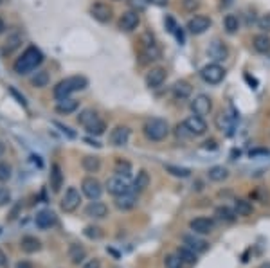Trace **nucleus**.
I'll use <instances>...</instances> for the list:
<instances>
[{"label": "nucleus", "mask_w": 270, "mask_h": 268, "mask_svg": "<svg viewBox=\"0 0 270 268\" xmlns=\"http://www.w3.org/2000/svg\"><path fill=\"white\" fill-rule=\"evenodd\" d=\"M56 126L60 128V130H62V132L65 133L67 137H70V139H74V137H76V133H74L68 126H63V124H60V122H56Z\"/></svg>", "instance_id": "nucleus-51"}, {"label": "nucleus", "mask_w": 270, "mask_h": 268, "mask_svg": "<svg viewBox=\"0 0 270 268\" xmlns=\"http://www.w3.org/2000/svg\"><path fill=\"white\" fill-rule=\"evenodd\" d=\"M148 185H150V175L146 173L144 169H140L139 173H137V177H135L132 189H134V193H142Z\"/></svg>", "instance_id": "nucleus-30"}, {"label": "nucleus", "mask_w": 270, "mask_h": 268, "mask_svg": "<svg viewBox=\"0 0 270 268\" xmlns=\"http://www.w3.org/2000/svg\"><path fill=\"white\" fill-rule=\"evenodd\" d=\"M81 164H83L85 171H89V173H96V171H99V168H101L99 157H94V155H87Z\"/></svg>", "instance_id": "nucleus-33"}, {"label": "nucleus", "mask_w": 270, "mask_h": 268, "mask_svg": "<svg viewBox=\"0 0 270 268\" xmlns=\"http://www.w3.org/2000/svg\"><path fill=\"white\" fill-rule=\"evenodd\" d=\"M175 34H177L178 43H180V45H184V42H186V40H184V32H182L180 27H177V31H175Z\"/></svg>", "instance_id": "nucleus-54"}, {"label": "nucleus", "mask_w": 270, "mask_h": 268, "mask_svg": "<svg viewBox=\"0 0 270 268\" xmlns=\"http://www.w3.org/2000/svg\"><path fill=\"white\" fill-rule=\"evenodd\" d=\"M140 42H142V53H144L146 58L148 60H159L161 58V49H159V45H157V42L153 40L151 34L146 32Z\"/></svg>", "instance_id": "nucleus-16"}, {"label": "nucleus", "mask_w": 270, "mask_h": 268, "mask_svg": "<svg viewBox=\"0 0 270 268\" xmlns=\"http://www.w3.org/2000/svg\"><path fill=\"white\" fill-rule=\"evenodd\" d=\"M213 26V20L209 18V16H203V15H197L193 16V18H189V22H187V31L191 32V34H203V32L207 31L209 27Z\"/></svg>", "instance_id": "nucleus-9"}, {"label": "nucleus", "mask_w": 270, "mask_h": 268, "mask_svg": "<svg viewBox=\"0 0 270 268\" xmlns=\"http://www.w3.org/2000/svg\"><path fill=\"white\" fill-rule=\"evenodd\" d=\"M202 149H207V151H214V149H218V144H216V141H214V139H209V141H205L202 144Z\"/></svg>", "instance_id": "nucleus-49"}, {"label": "nucleus", "mask_w": 270, "mask_h": 268, "mask_svg": "<svg viewBox=\"0 0 270 268\" xmlns=\"http://www.w3.org/2000/svg\"><path fill=\"white\" fill-rule=\"evenodd\" d=\"M43 61V54L40 49L36 47H27L22 56L15 61V72L16 74H29L31 70L38 67Z\"/></svg>", "instance_id": "nucleus-1"}, {"label": "nucleus", "mask_w": 270, "mask_h": 268, "mask_svg": "<svg viewBox=\"0 0 270 268\" xmlns=\"http://www.w3.org/2000/svg\"><path fill=\"white\" fill-rule=\"evenodd\" d=\"M234 210H236V214L238 216H250L252 212H254V207H252V204L247 200H236L234 202Z\"/></svg>", "instance_id": "nucleus-32"}, {"label": "nucleus", "mask_w": 270, "mask_h": 268, "mask_svg": "<svg viewBox=\"0 0 270 268\" xmlns=\"http://www.w3.org/2000/svg\"><path fill=\"white\" fill-rule=\"evenodd\" d=\"M184 124H186V128L189 130V133H191L193 137H202L207 133V122L203 121V117L200 116H189L184 121Z\"/></svg>", "instance_id": "nucleus-10"}, {"label": "nucleus", "mask_w": 270, "mask_h": 268, "mask_svg": "<svg viewBox=\"0 0 270 268\" xmlns=\"http://www.w3.org/2000/svg\"><path fill=\"white\" fill-rule=\"evenodd\" d=\"M85 214L89 216V218H94V220H101L104 216L108 214V207L103 204V202H98L94 200L87 205V209H85Z\"/></svg>", "instance_id": "nucleus-19"}, {"label": "nucleus", "mask_w": 270, "mask_h": 268, "mask_svg": "<svg viewBox=\"0 0 270 268\" xmlns=\"http://www.w3.org/2000/svg\"><path fill=\"white\" fill-rule=\"evenodd\" d=\"M198 5H200V2H198V0H184V9H186V11L198 9Z\"/></svg>", "instance_id": "nucleus-50"}, {"label": "nucleus", "mask_w": 270, "mask_h": 268, "mask_svg": "<svg viewBox=\"0 0 270 268\" xmlns=\"http://www.w3.org/2000/svg\"><path fill=\"white\" fill-rule=\"evenodd\" d=\"M224 29L229 32V34H234V32H238L239 29V20L236 15H227L224 18Z\"/></svg>", "instance_id": "nucleus-35"}, {"label": "nucleus", "mask_w": 270, "mask_h": 268, "mask_svg": "<svg viewBox=\"0 0 270 268\" xmlns=\"http://www.w3.org/2000/svg\"><path fill=\"white\" fill-rule=\"evenodd\" d=\"M114 169L119 177H126V179H128L132 175V164L128 162V160H123V158H117V160H115Z\"/></svg>", "instance_id": "nucleus-34"}, {"label": "nucleus", "mask_w": 270, "mask_h": 268, "mask_svg": "<svg viewBox=\"0 0 270 268\" xmlns=\"http://www.w3.org/2000/svg\"><path fill=\"white\" fill-rule=\"evenodd\" d=\"M106 191H108L112 196H121V195H126V193H130L132 187L128 184V180L126 177H119V175H114V177H110L106 180Z\"/></svg>", "instance_id": "nucleus-5"}, {"label": "nucleus", "mask_w": 270, "mask_h": 268, "mask_svg": "<svg viewBox=\"0 0 270 268\" xmlns=\"http://www.w3.org/2000/svg\"><path fill=\"white\" fill-rule=\"evenodd\" d=\"M177 137H178V139H189V137H193L191 133H189V130L186 128V124H184V122L177 126Z\"/></svg>", "instance_id": "nucleus-47"}, {"label": "nucleus", "mask_w": 270, "mask_h": 268, "mask_svg": "<svg viewBox=\"0 0 270 268\" xmlns=\"http://www.w3.org/2000/svg\"><path fill=\"white\" fill-rule=\"evenodd\" d=\"M0 267L4 268V267H7V258H5V254L0 250Z\"/></svg>", "instance_id": "nucleus-58"}, {"label": "nucleus", "mask_w": 270, "mask_h": 268, "mask_svg": "<svg viewBox=\"0 0 270 268\" xmlns=\"http://www.w3.org/2000/svg\"><path fill=\"white\" fill-rule=\"evenodd\" d=\"M258 27H260L263 32H270V13H265V15L260 16V20H258Z\"/></svg>", "instance_id": "nucleus-45"}, {"label": "nucleus", "mask_w": 270, "mask_h": 268, "mask_svg": "<svg viewBox=\"0 0 270 268\" xmlns=\"http://www.w3.org/2000/svg\"><path fill=\"white\" fill-rule=\"evenodd\" d=\"M168 2H169V0H150V4H155V5H159V7L168 5Z\"/></svg>", "instance_id": "nucleus-57"}, {"label": "nucleus", "mask_w": 270, "mask_h": 268, "mask_svg": "<svg viewBox=\"0 0 270 268\" xmlns=\"http://www.w3.org/2000/svg\"><path fill=\"white\" fill-rule=\"evenodd\" d=\"M164 81H166V68L155 67L146 74V87H150V89H159Z\"/></svg>", "instance_id": "nucleus-18"}, {"label": "nucleus", "mask_w": 270, "mask_h": 268, "mask_svg": "<svg viewBox=\"0 0 270 268\" xmlns=\"http://www.w3.org/2000/svg\"><path fill=\"white\" fill-rule=\"evenodd\" d=\"M207 54H209V58L213 60L214 63H220V61L227 60L229 49H227V45H225L224 42H220V40H213V42L209 43Z\"/></svg>", "instance_id": "nucleus-13"}, {"label": "nucleus", "mask_w": 270, "mask_h": 268, "mask_svg": "<svg viewBox=\"0 0 270 268\" xmlns=\"http://www.w3.org/2000/svg\"><path fill=\"white\" fill-rule=\"evenodd\" d=\"M193 92V87L187 81H184V79H180V81H177V83L173 85V95L177 97V99H187L189 95H191Z\"/></svg>", "instance_id": "nucleus-26"}, {"label": "nucleus", "mask_w": 270, "mask_h": 268, "mask_svg": "<svg viewBox=\"0 0 270 268\" xmlns=\"http://www.w3.org/2000/svg\"><path fill=\"white\" fill-rule=\"evenodd\" d=\"M166 26L169 27V29H168L169 32H175V31H177V24H175V20H173L171 16H168V18H166Z\"/></svg>", "instance_id": "nucleus-53"}, {"label": "nucleus", "mask_w": 270, "mask_h": 268, "mask_svg": "<svg viewBox=\"0 0 270 268\" xmlns=\"http://www.w3.org/2000/svg\"><path fill=\"white\" fill-rule=\"evenodd\" d=\"M269 149H254V151H250V157H258V155H269Z\"/></svg>", "instance_id": "nucleus-55"}, {"label": "nucleus", "mask_w": 270, "mask_h": 268, "mask_svg": "<svg viewBox=\"0 0 270 268\" xmlns=\"http://www.w3.org/2000/svg\"><path fill=\"white\" fill-rule=\"evenodd\" d=\"M68 258H70V261H72L74 265L83 263L85 258H87V250H85L79 243H72V245L68 247Z\"/></svg>", "instance_id": "nucleus-27"}, {"label": "nucleus", "mask_w": 270, "mask_h": 268, "mask_svg": "<svg viewBox=\"0 0 270 268\" xmlns=\"http://www.w3.org/2000/svg\"><path fill=\"white\" fill-rule=\"evenodd\" d=\"M31 83L34 85V87H38V89H43V87H47V85H49V74H47L45 70H42V72H36V76L31 79Z\"/></svg>", "instance_id": "nucleus-41"}, {"label": "nucleus", "mask_w": 270, "mask_h": 268, "mask_svg": "<svg viewBox=\"0 0 270 268\" xmlns=\"http://www.w3.org/2000/svg\"><path fill=\"white\" fill-rule=\"evenodd\" d=\"M11 94H13V95H16V99H18V103H20V105H24V106H26V99H24V97H22V95H18V92H16L15 89H11Z\"/></svg>", "instance_id": "nucleus-56"}, {"label": "nucleus", "mask_w": 270, "mask_h": 268, "mask_svg": "<svg viewBox=\"0 0 270 268\" xmlns=\"http://www.w3.org/2000/svg\"><path fill=\"white\" fill-rule=\"evenodd\" d=\"M207 177L211 182H224L229 179V169L224 166H213V168L207 171Z\"/></svg>", "instance_id": "nucleus-31"}, {"label": "nucleus", "mask_w": 270, "mask_h": 268, "mask_svg": "<svg viewBox=\"0 0 270 268\" xmlns=\"http://www.w3.org/2000/svg\"><path fill=\"white\" fill-rule=\"evenodd\" d=\"M4 153H5V146H4V144H2V142H0V157H2Z\"/></svg>", "instance_id": "nucleus-61"}, {"label": "nucleus", "mask_w": 270, "mask_h": 268, "mask_svg": "<svg viewBox=\"0 0 270 268\" xmlns=\"http://www.w3.org/2000/svg\"><path fill=\"white\" fill-rule=\"evenodd\" d=\"M81 191H83V195L89 198V200H99L101 195H103V185L99 182L98 179H94V177H87V179L81 182Z\"/></svg>", "instance_id": "nucleus-6"}, {"label": "nucleus", "mask_w": 270, "mask_h": 268, "mask_svg": "<svg viewBox=\"0 0 270 268\" xmlns=\"http://www.w3.org/2000/svg\"><path fill=\"white\" fill-rule=\"evenodd\" d=\"M78 101L72 99V97H65V99H60L56 103V112L63 114V116H68V114H72V112L78 110Z\"/></svg>", "instance_id": "nucleus-24"}, {"label": "nucleus", "mask_w": 270, "mask_h": 268, "mask_svg": "<svg viewBox=\"0 0 270 268\" xmlns=\"http://www.w3.org/2000/svg\"><path fill=\"white\" fill-rule=\"evenodd\" d=\"M214 227H216L214 220L205 218V216H200V218H195V220L189 221V229H191V232L200 234V236H207V234L214 232Z\"/></svg>", "instance_id": "nucleus-8"}, {"label": "nucleus", "mask_w": 270, "mask_h": 268, "mask_svg": "<svg viewBox=\"0 0 270 268\" xmlns=\"http://www.w3.org/2000/svg\"><path fill=\"white\" fill-rule=\"evenodd\" d=\"M96 119H99L98 117V114L94 110H90V108H87V110H83L81 114H79V117H78V121H79V124H83V126H89L90 122H94Z\"/></svg>", "instance_id": "nucleus-39"}, {"label": "nucleus", "mask_w": 270, "mask_h": 268, "mask_svg": "<svg viewBox=\"0 0 270 268\" xmlns=\"http://www.w3.org/2000/svg\"><path fill=\"white\" fill-rule=\"evenodd\" d=\"M9 200H11L9 191L2 189V187H0V207H2V205H5V204H9Z\"/></svg>", "instance_id": "nucleus-48"}, {"label": "nucleus", "mask_w": 270, "mask_h": 268, "mask_svg": "<svg viewBox=\"0 0 270 268\" xmlns=\"http://www.w3.org/2000/svg\"><path fill=\"white\" fill-rule=\"evenodd\" d=\"M142 132H144L146 139L153 142H161L164 141L168 135H169V124H168L166 119H161V117H151L144 122L142 126Z\"/></svg>", "instance_id": "nucleus-3"}, {"label": "nucleus", "mask_w": 270, "mask_h": 268, "mask_svg": "<svg viewBox=\"0 0 270 268\" xmlns=\"http://www.w3.org/2000/svg\"><path fill=\"white\" fill-rule=\"evenodd\" d=\"M214 216H216L220 221H224V223H233L238 214H236V210L234 209H231L227 205H222V207H218V209L214 210Z\"/></svg>", "instance_id": "nucleus-28"}, {"label": "nucleus", "mask_w": 270, "mask_h": 268, "mask_svg": "<svg viewBox=\"0 0 270 268\" xmlns=\"http://www.w3.org/2000/svg\"><path fill=\"white\" fill-rule=\"evenodd\" d=\"M135 205H137V196H135V193H132V191L115 198V207L121 210H130L134 209Z\"/></svg>", "instance_id": "nucleus-21"}, {"label": "nucleus", "mask_w": 270, "mask_h": 268, "mask_svg": "<svg viewBox=\"0 0 270 268\" xmlns=\"http://www.w3.org/2000/svg\"><path fill=\"white\" fill-rule=\"evenodd\" d=\"M216 126L222 130V132H227V135H231V130H233V119L227 116V114H220L216 117Z\"/></svg>", "instance_id": "nucleus-36"}, {"label": "nucleus", "mask_w": 270, "mask_h": 268, "mask_svg": "<svg viewBox=\"0 0 270 268\" xmlns=\"http://www.w3.org/2000/svg\"><path fill=\"white\" fill-rule=\"evenodd\" d=\"M252 47L261 54L270 53V36L269 32H261V34H256L252 38Z\"/></svg>", "instance_id": "nucleus-22"}, {"label": "nucleus", "mask_w": 270, "mask_h": 268, "mask_svg": "<svg viewBox=\"0 0 270 268\" xmlns=\"http://www.w3.org/2000/svg\"><path fill=\"white\" fill-rule=\"evenodd\" d=\"M49 182H51L52 193H58V191L62 189V185H63V173H62V168H60L58 164H52L51 175H49Z\"/></svg>", "instance_id": "nucleus-23"}, {"label": "nucleus", "mask_w": 270, "mask_h": 268, "mask_svg": "<svg viewBox=\"0 0 270 268\" xmlns=\"http://www.w3.org/2000/svg\"><path fill=\"white\" fill-rule=\"evenodd\" d=\"M83 234L89 239H99V238L103 236V232H101V229L99 227H94V225H89V227H85V231Z\"/></svg>", "instance_id": "nucleus-43"}, {"label": "nucleus", "mask_w": 270, "mask_h": 268, "mask_svg": "<svg viewBox=\"0 0 270 268\" xmlns=\"http://www.w3.org/2000/svg\"><path fill=\"white\" fill-rule=\"evenodd\" d=\"M110 144L112 146H125L128 144V139H130V128L128 126H115L112 132H110Z\"/></svg>", "instance_id": "nucleus-17"}, {"label": "nucleus", "mask_w": 270, "mask_h": 268, "mask_svg": "<svg viewBox=\"0 0 270 268\" xmlns=\"http://www.w3.org/2000/svg\"><path fill=\"white\" fill-rule=\"evenodd\" d=\"M178 256H180V259H182V263H184V267H193V265H197V252L195 250H191L189 247H180L178 248Z\"/></svg>", "instance_id": "nucleus-29"}, {"label": "nucleus", "mask_w": 270, "mask_h": 268, "mask_svg": "<svg viewBox=\"0 0 270 268\" xmlns=\"http://www.w3.org/2000/svg\"><path fill=\"white\" fill-rule=\"evenodd\" d=\"M4 29H5V24H4V22H2V18H0V32L4 31Z\"/></svg>", "instance_id": "nucleus-62"}, {"label": "nucleus", "mask_w": 270, "mask_h": 268, "mask_svg": "<svg viewBox=\"0 0 270 268\" xmlns=\"http://www.w3.org/2000/svg\"><path fill=\"white\" fill-rule=\"evenodd\" d=\"M164 267L166 268H184V263L178 254H168L164 258Z\"/></svg>", "instance_id": "nucleus-40"}, {"label": "nucleus", "mask_w": 270, "mask_h": 268, "mask_svg": "<svg viewBox=\"0 0 270 268\" xmlns=\"http://www.w3.org/2000/svg\"><path fill=\"white\" fill-rule=\"evenodd\" d=\"M87 142H89L90 146H96V148H99V146H101V144H99L98 141H92V139H87Z\"/></svg>", "instance_id": "nucleus-59"}, {"label": "nucleus", "mask_w": 270, "mask_h": 268, "mask_svg": "<svg viewBox=\"0 0 270 268\" xmlns=\"http://www.w3.org/2000/svg\"><path fill=\"white\" fill-rule=\"evenodd\" d=\"M85 130H87L90 135H103L104 130H106V124H104L101 119H96L94 122H90L89 126H85Z\"/></svg>", "instance_id": "nucleus-38"}, {"label": "nucleus", "mask_w": 270, "mask_h": 268, "mask_svg": "<svg viewBox=\"0 0 270 268\" xmlns=\"http://www.w3.org/2000/svg\"><path fill=\"white\" fill-rule=\"evenodd\" d=\"M90 15H92L94 20L106 24V22L112 20V7L103 4V2H96V4L90 5Z\"/></svg>", "instance_id": "nucleus-14"}, {"label": "nucleus", "mask_w": 270, "mask_h": 268, "mask_svg": "<svg viewBox=\"0 0 270 268\" xmlns=\"http://www.w3.org/2000/svg\"><path fill=\"white\" fill-rule=\"evenodd\" d=\"M16 268H33V267L29 263H18L16 265Z\"/></svg>", "instance_id": "nucleus-60"}, {"label": "nucleus", "mask_w": 270, "mask_h": 268, "mask_svg": "<svg viewBox=\"0 0 270 268\" xmlns=\"http://www.w3.org/2000/svg\"><path fill=\"white\" fill-rule=\"evenodd\" d=\"M22 43V38L20 34H11L9 38H7V42H5V49H4V53H13L18 45Z\"/></svg>", "instance_id": "nucleus-42"}, {"label": "nucleus", "mask_w": 270, "mask_h": 268, "mask_svg": "<svg viewBox=\"0 0 270 268\" xmlns=\"http://www.w3.org/2000/svg\"><path fill=\"white\" fill-rule=\"evenodd\" d=\"M20 247L26 254H34V252H38V250L42 248V241H40L38 238H34V236H26V238H22Z\"/></svg>", "instance_id": "nucleus-25"}, {"label": "nucleus", "mask_w": 270, "mask_h": 268, "mask_svg": "<svg viewBox=\"0 0 270 268\" xmlns=\"http://www.w3.org/2000/svg\"><path fill=\"white\" fill-rule=\"evenodd\" d=\"M128 5L132 7V11L140 13V11H144L150 5V0H128Z\"/></svg>", "instance_id": "nucleus-44"}, {"label": "nucleus", "mask_w": 270, "mask_h": 268, "mask_svg": "<svg viewBox=\"0 0 270 268\" xmlns=\"http://www.w3.org/2000/svg\"><path fill=\"white\" fill-rule=\"evenodd\" d=\"M191 110L195 116H200V117H205L211 114L213 110V101L211 97L205 94H198L195 99L191 101Z\"/></svg>", "instance_id": "nucleus-7"}, {"label": "nucleus", "mask_w": 270, "mask_h": 268, "mask_svg": "<svg viewBox=\"0 0 270 268\" xmlns=\"http://www.w3.org/2000/svg\"><path fill=\"white\" fill-rule=\"evenodd\" d=\"M166 171L173 177H177V179H187V177H191V169L189 168H180V166H171V164H168L166 166Z\"/></svg>", "instance_id": "nucleus-37"}, {"label": "nucleus", "mask_w": 270, "mask_h": 268, "mask_svg": "<svg viewBox=\"0 0 270 268\" xmlns=\"http://www.w3.org/2000/svg\"><path fill=\"white\" fill-rule=\"evenodd\" d=\"M139 24H140V16L137 11H126V13L121 15L119 27L123 29V31H126V32L135 31V29L139 27Z\"/></svg>", "instance_id": "nucleus-15"}, {"label": "nucleus", "mask_w": 270, "mask_h": 268, "mask_svg": "<svg viewBox=\"0 0 270 268\" xmlns=\"http://www.w3.org/2000/svg\"><path fill=\"white\" fill-rule=\"evenodd\" d=\"M182 241H184V245L186 247H189L191 250H195L197 254H203L209 250V243L205 241V239H202L200 238V234H195V232H191V234H186V236L182 238Z\"/></svg>", "instance_id": "nucleus-12"}, {"label": "nucleus", "mask_w": 270, "mask_h": 268, "mask_svg": "<svg viewBox=\"0 0 270 268\" xmlns=\"http://www.w3.org/2000/svg\"><path fill=\"white\" fill-rule=\"evenodd\" d=\"M87 85H89V81H87L85 76H70V78H65L54 87V97H56L58 101L65 99V97H68V95L74 94V92L83 90Z\"/></svg>", "instance_id": "nucleus-2"}, {"label": "nucleus", "mask_w": 270, "mask_h": 268, "mask_svg": "<svg viewBox=\"0 0 270 268\" xmlns=\"http://www.w3.org/2000/svg\"><path fill=\"white\" fill-rule=\"evenodd\" d=\"M260 268H270V263H263V265H261Z\"/></svg>", "instance_id": "nucleus-63"}, {"label": "nucleus", "mask_w": 270, "mask_h": 268, "mask_svg": "<svg viewBox=\"0 0 270 268\" xmlns=\"http://www.w3.org/2000/svg\"><path fill=\"white\" fill-rule=\"evenodd\" d=\"M200 78L209 85H218L224 81L225 78V68L220 63H209L205 67H202L200 70Z\"/></svg>", "instance_id": "nucleus-4"}, {"label": "nucleus", "mask_w": 270, "mask_h": 268, "mask_svg": "<svg viewBox=\"0 0 270 268\" xmlns=\"http://www.w3.org/2000/svg\"><path fill=\"white\" fill-rule=\"evenodd\" d=\"M79 204H81L79 191L76 189V187H68L65 196L62 198V210H65V212H74V210L79 207Z\"/></svg>", "instance_id": "nucleus-11"}, {"label": "nucleus", "mask_w": 270, "mask_h": 268, "mask_svg": "<svg viewBox=\"0 0 270 268\" xmlns=\"http://www.w3.org/2000/svg\"><path fill=\"white\" fill-rule=\"evenodd\" d=\"M83 268H101V261H99V259H89V261L83 265Z\"/></svg>", "instance_id": "nucleus-52"}, {"label": "nucleus", "mask_w": 270, "mask_h": 268, "mask_svg": "<svg viewBox=\"0 0 270 268\" xmlns=\"http://www.w3.org/2000/svg\"><path fill=\"white\" fill-rule=\"evenodd\" d=\"M11 179V168L7 164L0 162V182H5V180Z\"/></svg>", "instance_id": "nucleus-46"}, {"label": "nucleus", "mask_w": 270, "mask_h": 268, "mask_svg": "<svg viewBox=\"0 0 270 268\" xmlns=\"http://www.w3.org/2000/svg\"><path fill=\"white\" fill-rule=\"evenodd\" d=\"M34 221H36L38 229H51V227L56 225V214L49 209L40 210L36 214V218H34Z\"/></svg>", "instance_id": "nucleus-20"}]
</instances>
